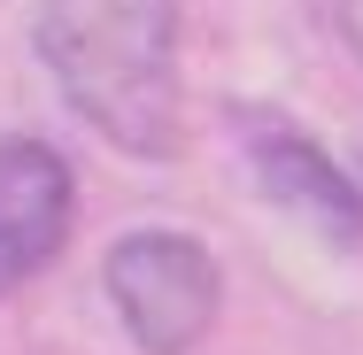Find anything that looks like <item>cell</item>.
<instances>
[{
	"label": "cell",
	"mask_w": 363,
	"mask_h": 355,
	"mask_svg": "<svg viewBox=\"0 0 363 355\" xmlns=\"http://www.w3.org/2000/svg\"><path fill=\"white\" fill-rule=\"evenodd\" d=\"M77 178L47 140H0V301L31 286L70 240Z\"/></svg>",
	"instance_id": "3957f363"
},
{
	"label": "cell",
	"mask_w": 363,
	"mask_h": 355,
	"mask_svg": "<svg viewBox=\"0 0 363 355\" xmlns=\"http://www.w3.org/2000/svg\"><path fill=\"white\" fill-rule=\"evenodd\" d=\"M340 31H348V47H356V62H363V0H340Z\"/></svg>",
	"instance_id": "5b68a950"
},
{
	"label": "cell",
	"mask_w": 363,
	"mask_h": 355,
	"mask_svg": "<svg viewBox=\"0 0 363 355\" xmlns=\"http://www.w3.org/2000/svg\"><path fill=\"white\" fill-rule=\"evenodd\" d=\"M240 140H247L255 186H263L286 216L317 224V232L340 240V247H363V193H356V178L309 140V132H294V124H279V116L247 108V116H240Z\"/></svg>",
	"instance_id": "277c9868"
},
{
	"label": "cell",
	"mask_w": 363,
	"mask_h": 355,
	"mask_svg": "<svg viewBox=\"0 0 363 355\" xmlns=\"http://www.w3.org/2000/svg\"><path fill=\"white\" fill-rule=\"evenodd\" d=\"M39 62L124 154H178V0H39Z\"/></svg>",
	"instance_id": "6da1fadb"
},
{
	"label": "cell",
	"mask_w": 363,
	"mask_h": 355,
	"mask_svg": "<svg viewBox=\"0 0 363 355\" xmlns=\"http://www.w3.org/2000/svg\"><path fill=\"white\" fill-rule=\"evenodd\" d=\"M101 286H108V301H116V317H124L140 355H194L224 309L217 255L201 240H186V232H155V224L124 232L108 247Z\"/></svg>",
	"instance_id": "7a4b0ae2"
}]
</instances>
